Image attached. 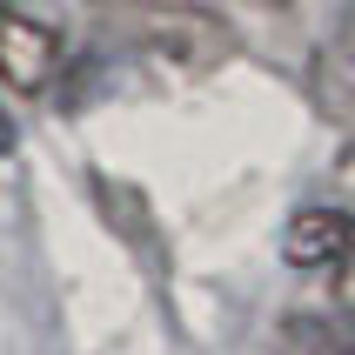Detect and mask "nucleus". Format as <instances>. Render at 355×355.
<instances>
[{"mask_svg": "<svg viewBox=\"0 0 355 355\" xmlns=\"http://www.w3.org/2000/svg\"><path fill=\"white\" fill-rule=\"evenodd\" d=\"M355 248V221L342 208H302L288 228H282V255L288 268H315V275H336Z\"/></svg>", "mask_w": 355, "mask_h": 355, "instance_id": "obj_3", "label": "nucleus"}, {"mask_svg": "<svg viewBox=\"0 0 355 355\" xmlns=\"http://www.w3.org/2000/svg\"><path fill=\"white\" fill-rule=\"evenodd\" d=\"M336 275H342V309H349V315H355V248H349V261H342Z\"/></svg>", "mask_w": 355, "mask_h": 355, "instance_id": "obj_6", "label": "nucleus"}, {"mask_svg": "<svg viewBox=\"0 0 355 355\" xmlns=\"http://www.w3.org/2000/svg\"><path fill=\"white\" fill-rule=\"evenodd\" d=\"M54 74H60V34L20 7H0V80L20 94H47Z\"/></svg>", "mask_w": 355, "mask_h": 355, "instance_id": "obj_1", "label": "nucleus"}, {"mask_svg": "<svg viewBox=\"0 0 355 355\" xmlns=\"http://www.w3.org/2000/svg\"><path fill=\"white\" fill-rule=\"evenodd\" d=\"M275 355H355V315L349 309H302V315H282Z\"/></svg>", "mask_w": 355, "mask_h": 355, "instance_id": "obj_4", "label": "nucleus"}, {"mask_svg": "<svg viewBox=\"0 0 355 355\" xmlns=\"http://www.w3.org/2000/svg\"><path fill=\"white\" fill-rule=\"evenodd\" d=\"M148 14H155L148 20V40L168 47V54H181L188 67H208L215 54H228V34L221 27H201L188 7H148Z\"/></svg>", "mask_w": 355, "mask_h": 355, "instance_id": "obj_5", "label": "nucleus"}, {"mask_svg": "<svg viewBox=\"0 0 355 355\" xmlns=\"http://www.w3.org/2000/svg\"><path fill=\"white\" fill-rule=\"evenodd\" d=\"M309 101H315L329 121L355 128V14H342L322 47L309 54Z\"/></svg>", "mask_w": 355, "mask_h": 355, "instance_id": "obj_2", "label": "nucleus"}, {"mask_svg": "<svg viewBox=\"0 0 355 355\" xmlns=\"http://www.w3.org/2000/svg\"><path fill=\"white\" fill-rule=\"evenodd\" d=\"M0 155H14V121H7V107H0Z\"/></svg>", "mask_w": 355, "mask_h": 355, "instance_id": "obj_7", "label": "nucleus"}]
</instances>
